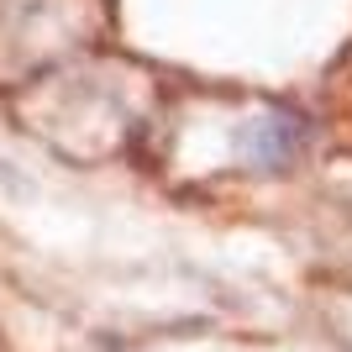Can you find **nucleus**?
<instances>
[{"label": "nucleus", "instance_id": "1", "mask_svg": "<svg viewBox=\"0 0 352 352\" xmlns=\"http://www.w3.org/2000/svg\"><path fill=\"white\" fill-rule=\"evenodd\" d=\"M294 142H300V126H289L284 116L258 121V126H252V158L279 163V158H289V153H294Z\"/></svg>", "mask_w": 352, "mask_h": 352}]
</instances>
